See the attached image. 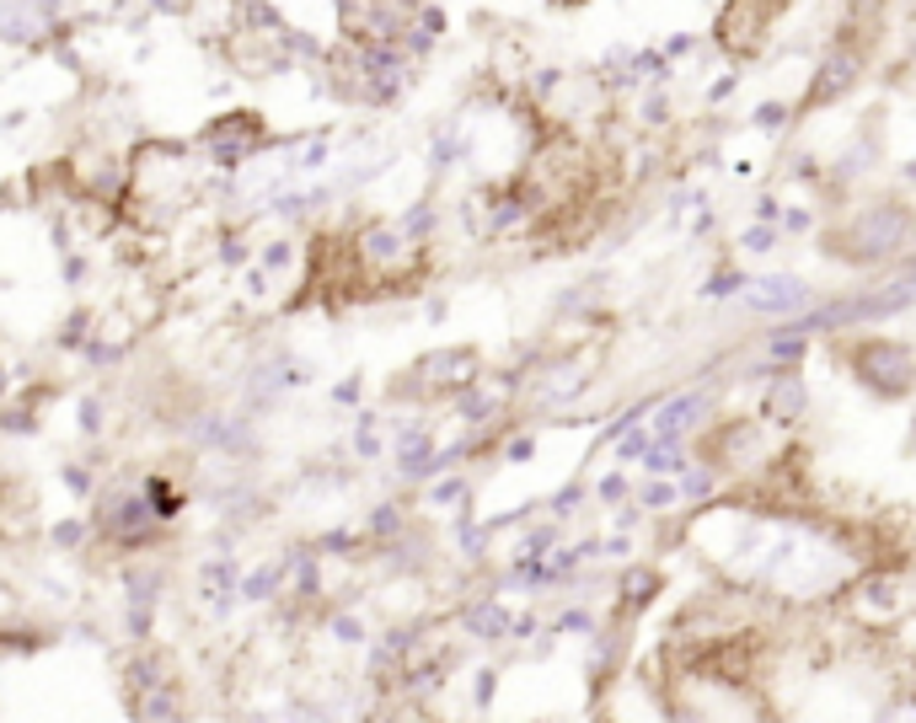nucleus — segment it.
<instances>
[{
	"label": "nucleus",
	"mask_w": 916,
	"mask_h": 723,
	"mask_svg": "<svg viewBox=\"0 0 916 723\" xmlns=\"http://www.w3.org/2000/svg\"><path fill=\"white\" fill-rule=\"evenodd\" d=\"M916 242V209L906 198H874V204H857L836 231L820 236V258L826 264H852V268H874L895 253H912Z\"/></svg>",
	"instance_id": "f257e3e1"
},
{
	"label": "nucleus",
	"mask_w": 916,
	"mask_h": 723,
	"mask_svg": "<svg viewBox=\"0 0 916 723\" xmlns=\"http://www.w3.org/2000/svg\"><path fill=\"white\" fill-rule=\"evenodd\" d=\"M86 520H91V536H97L91 552H113L119 563H130V557H156V552L172 541V530L150 515V504H145V493H139V477H113V482H102V493L91 499Z\"/></svg>",
	"instance_id": "f03ea898"
},
{
	"label": "nucleus",
	"mask_w": 916,
	"mask_h": 723,
	"mask_svg": "<svg viewBox=\"0 0 916 723\" xmlns=\"http://www.w3.org/2000/svg\"><path fill=\"white\" fill-rule=\"evenodd\" d=\"M836 359L852 381L874 402H906L916 396V348L906 338H890V332H847L836 343Z\"/></svg>",
	"instance_id": "7ed1b4c3"
},
{
	"label": "nucleus",
	"mask_w": 916,
	"mask_h": 723,
	"mask_svg": "<svg viewBox=\"0 0 916 723\" xmlns=\"http://www.w3.org/2000/svg\"><path fill=\"white\" fill-rule=\"evenodd\" d=\"M483 381V354L477 348H429L418 354L407 370H396L392 387H387V402H418V407H435V402H456L466 387Z\"/></svg>",
	"instance_id": "20e7f679"
},
{
	"label": "nucleus",
	"mask_w": 916,
	"mask_h": 723,
	"mask_svg": "<svg viewBox=\"0 0 916 723\" xmlns=\"http://www.w3.org/2000/svg\"><path fill=\"white\" fill-rule=\"evenodd\" d=\"M167 590H172V574L156 557L119 563V638H124V649H145L161 638Z\"/></svg>",
	"instance_id": "39448f33"
},
{
	"label": "nucleus",
	"mask_w": 916,
	"mask_h": 723,
	"mask_svg": "<svg viewBox=\"0 0 916 723\" xmlns=\"http://www.w3.org/2000/svg\"><path fill=\"white\" fill-rule=\"evenodd\" d=\"M740 306L750 317H767V322H793L815 306V284L798 279V273H750L745 290H740Z\"/></svg>",
	"instance_id": "423d86ee"
},
{
	"label": "nucleus",
	"mask_w": 916,
	"mask_h": 723,
	"mask_svg": "<svg viewBox=\"0 0 916 723\" xmlns=\"http://www.w3.org/2000/svg\"><path fill=\"white\" fill-rule=\"evenodd\" d=\"M451 627H456L466 644H477V649H510V633H515V605H504L493 585H483V590L466 595L456 611H451Z\"/></svg>",
	"instance_id": "0eeeda50"
},
{
	"label": "nucleus",
	"mask_w": 916,
	"mask_h": 723,
	"mask_svg": "<svg viewBox=\"0 0 916 723\" xmlns=\"http://www.w3.org/2000/svg\"><path fill=\"white\" fill-rule=\"evenodd\" d=\"M708 424H713V396L708 392H670L649 418L655 445H692Z\"/></svg>",
	"instance_id": "6e6552de"
},
{
	"label": "nucleus",
	"mask_w": 916,
	"mask_h": 723,
	"mask_svg": "<svg viewBox=\"0 0 916 723\" xmlns=\"http://www.w3.org/2000/svg\"><path fill=\"white\" fill-rule=\"evenodd\" d=\"M119 702H124V719L130 723H194V691H188L183 675L139 686V691H124Z\"/></svg>",
	"instance_id": "1a4fd4ad"
},
{
	"label": "nucleus",
	"mask_w": 916,
	"mask_h": 723,
	"mask_svg": "<svg viewBox=\"0 0 916 723\" xmlns=\"http://www.w3.org/2000/svg\"><path fill=\"white\" fill-rule=\"evenodd\" d=\"M435 456H440V440H435V429L424 418L392 424V461L407 488H429L435 482Z\"/></svg>",
	"instance_id": "9d476101"
},
{
	"label": "nucleus",
	"mask_w": 916,
	"mask_h": 723,
	"mask_svg": "<svg viewBox=\"0 0 916 723\" xmlns=\"http://www.w3.org/2000/svg\"><path fill=\"white\" fill-rule=\"evenodd\" d=\"M664 595V568L659 563H622L611 574V611H622L627 622H644Z\"/></svg>",
	"instance_id": "9b49d317"
},
{
	"label": "nucleus",
	"mask_w": 916,
	"mask_h": 723,
	"mask_svg": "<svg viewBox=\"0 0 916 723\" xmlns=\"http://www.w3.org/2000/svg\"><path fill=\"white\" fill-rule=\"evenodd\" d=\"M804 413H809V381H804V370H772V376L761 381V407H756V418L772 424V429H798Z\"/></svg>",
	"instance_id": "f8f14e48"
},
{
	"label": "nucleus",
	"mask_w": 916,
	"mask_h": 723,
	"mask_svg": "<svg viewBox=\"0 0 916 723\" xmlns=\"http://www.w3.org/2000/svg\"><path fill=\"white\" fill-rule=\"evenodd\" d=\"M863 49L857 44H836L831 49V60L815 70V86H809V97H804V108L798 113H815V108H831V102H842L852 86H857V75H863Z\"/></svg>",
	"instance_id": "ddd939ff"
},
{
	"label": "nucleus",
	"mask_w": 916,
	"mask_h": 723,
	"mask_svg": "<svg viewBox=\"0 0 916 723\" xmlns=\"http://www.w3.org/2000/svg\"><path fill=\"white\" fill-rule=\"evenodd\" d=\"M65 627L44 622V616H27V611H0V659H33L44 649L60 644Z\"/></svg>",
	"instance_id": "4468645a"
},
{
	"label": "nucleus",
	"mask_w": 916,
	"mask_h": 723,
	"mask_svg": "<svg viewBox=\"0 0 916 723\" xmlns=\"http://www.w3.org/2000/svg\"><path fill=\"white\" fill-rule=\"evenodd\" d=\"M139 493H145L150 515H156L167 530H178V520H183V515H188V504H194L188 482H183V477H172V471H139Z\"/></svg>",
	"instance_id": "2eb2a0df"
},
{
	"label": "nucleus",
	"mask_w": 916,
	"mask_h": 723,
	"mask_svg": "<svg viewBox=\"0 0 916 723\" xmlns=\"http://www.w3.org/2000/svg\"><path fill=\"white\" fill-rule=\"evenodd\" d=\"M242 611H268V605H279L284 595H290V568H284V557H258L247 574H242Z\"/></svg>",
	"instance_id": "dca6fc26"
},
{
	"label": "nucleus",
	"mask_w": 916,
	"mask_h": 723,
	"mask_svg": "<svg viewBox=\"0 0 916 723\" xmlns=\"http://www.w3.org/2000/svg\"><path fill=\"white\" fill-rule=\"evenodd\" d=\"M413 520H418V515H413V504H407V499H381V504H370V510H365L359 530H365L370 552H381V547H387V541H396V536L413 526Z\"/></svg>",
	"instance_id": "f3484780"
},
{
	"label": "nucleus",
	"mask_w": 916,
	"mask_h": 723,
	"mask_svg": "<svg viewBox=\"0 0 916 723\" xmlns=\"http://www.w3.org/2000/svg\"><path fill=\"white\" fill-rule=\"evenodd\" d=\"M322 633H328L338 649H365V644L376 638V627L365 622V611H359V605H328Z\"/></svg>",
	"instance_id": "a211bd4d"
},
{
	"label": "nucleus",
	"mask_w": 916,
	"mask_h": 723,
	"mask_svg": "<svg viewBox=\"0 0 916 723\" xmlns=\"http://www.w3.org/2000/svg\"><path fill=\"white\" fill-rule=\"evenodd\" d=\"M396 231H402L413 247H429V242H435V231H440V204H435V198L407 204V209L396 215Z\"/></svg>",
	"instance_id": "6ab92c4d"
},
{
	"label": "nucleus",
	"mask_w": 916,
	"mask_h": 723,
	"mask_svg": "<svg viewBox=\"0 0 916 723\" xmlns=\"http://www.w3.org/2000/svg\"><path fill=\"white\" fill-rule=\"evenodd\" d=\"M44 541L54 547V552H65V557H81V552H91V520L86 515H65V520H54V526L44 530Z\"/></svg>",
	"instance_id": "aec40b11"
},
{
	"label": "nucleus",
	"mask_w": 916,
	"mask_h": 723,
	"mask_svg": "<svg viewBox=\"0 0 916 723\" xmlns=\"http://www.w3.org/2000/svg\"><path fill=\"white\" fill-rule=\"evenodd\" d=\"M466 499H477L466 471H445V477H435V482L424 488V504H429V510H451V515H456Z\"/></svg>",
	"instance_id": "412c9836"
},
{
	"label": "nucleus",
	"mask_w": 916,
	"mask_h": 723,
	"mask_svg": "<svg viewBox=\"0 0 916 723\" xmlns=\"http://www.w3.org/2000/svg\"><path fill=\"white\" fill-rule=\"evenodd\" d=\"M547 633H558V638H595V633H600V616H595L589 600H569V605L547 622Z\"/></svg>",
	"instance_id": "4be33fe9"
},
{
	"label": "nucleus",
	"mask_w": 916,
	"mask_h": 723,
	"mask_svg": "<svg viewBox=\"0 0 916 723\" xmlns=\"http://www.w3.org/2000/svg\"><path fill=\"white\" fill-rule=\"evenodd\" d=\"M563 547V526L558 520H536V526H525L521 530V541H515V557H530V563H541V557H552Z\"/></svg>",
	"instance_id": "5701e85b"
},
{
	"label": "nucleus",
	"mask_w": 916,
	"mask_h": 723,
	"mask_svg": "<svg viewBox=\"0 0 916 723\" xmlns=\"http://www.w3.org/2000/svg\"><path fill=\"white\" fill-rule=\"evenodd\" d=\"M387 418L376 413V407H359V418H354V456L359 461H381L387 456V429H381Z\"/></svg>",
	"instance_id": "b1692460"
},
{
	"label": "nucleus",
	"mask_w": 916,
	"mask_h": 723,
	"mask_svg": "<svg viewBox=\"0 0 916 723\" xmlns=\"http://www.w3.org/2000/svg\"><path fill=\"white\" fill-rule=\"evenodd\" d=\"M692 466H697L692 445H649V456H644V471L649 477H670V482H681Z\"/></svg>",
	"instance_id": "393cba45"
},
{
	"label": "nucleus",
	"mask_w": 916,
	"mask_h": 723,
	"mask_svg": "<svg viewBox=\"0 0 916 723\" xmlns=\"http://www.w3.org/2000/svg\"><path fill=\"white\" fill-rule=\"evenodd\" d=\"M675 488H681V499H686L692 510H703V504H713V499L723 493V477L713 471V466H703V461H697V466H692Z\"/></svg>",
	"instance_id": "a878e982"
},
{
	"label": "nucleus",
	"mask_w": 916,
	"mask_h": 723,
	"mask_svg": "<svg viewBox=\"0 0 916 723\" xmlns=\"http://www.w3.org/2000/svg\"><path fill=\"white\" fill-rule=\"evenodd\" d=\"M745 279H750V273H745L740 264H719L708 279H703V290H697V295H703L708 306H723V301H734V295L745 290Z\"/></svg>",
	"instance_id": "bb28decb"
},
{
	"label": "nucleus",
	"mask_w": 916,
	"mask_h": 723,
	"mask_svg": "<svg viewBox=\"0 0 916 723\" xmlns=\"http://www.w3.org/2000/svg\"><path fill=\"white\" fill-rule=\"evenodd\" d=\"M60 482H65L70 499H81V504H91V499L102 493V471H97L91 461H65V466H60Z\"/></svg>",
	"instance_id": "cd10ccee"
},
{
	"label": "nucleus",
	"mask_w": 916,
	"mask_h": 723,
	"mask_svg": "<svg viewBox=\"0 0 916 723\" xmlns=\"http://www.w3.org/2000/svg\"><path fill=\"white\" fill-rule=\"evenodd\" d=\"M633 499H638V504H644V510L659 520V515H670V510L681 504V488H675L670 477H644V482L633 488Z\"/></svg>",
	"instance_id": "c85d7f7f"
},
{
	"label": "nucleus",
	"mask_w": 916,
	"mask_h": 723,
	"mask_svg": "<svg viewBox=\"0 0 916 723\" xmlns=\"http://www.w3.org/2000/svg\"><path fill=\"white\" fill-rule=\"evenodd\" d=\"M585 499H589V488L579 482V477H569L558 493H547V520H558V526H563V520H574Z\"/></svg>",
	"instance_id": "c756f323"
},
{
	"label": "nucleus",
	"mask_w": 916,
	"mask_h": 723,
	"mask_svg": "<svg viewBox=\"0 0 916 723\" xmlns=\"http://www.w3.org/2000/svg\"><path fill=\"white\" fill-rule=\"evenodd\" d=\"M499 681H504V664H477V670H472V708H477V713H493Z\"/></svg>",
	"instance_id": "7c9ffc66"
},
{
	"label": "nucleus",
	"mask_w": 916,
	"mask_h": 723,
	"mask_svg": "<svg viewBox=\"0 0 916 723\" xmlns=\"http://www.w3.org/2000/svg\"><path fill=\"white\" fill-rule=\"evenodd\" d=\"M75 429H81V440H102L108 434V402L97 392L81 396V407H75Z\"/></svg>",
	"instance_id": "2f4dec72"
},
{
	"label": "nucleus",
	"mask_w": 916,
	"mask_h": 723,
	"mask_svg": "<svg viewBox=\"0 0 916 723\" xmlns=\"http://www.w3.org/2000/svg\"><path fill=\"white\" fill-rule=\"evenodd\" d=\"M633 488H638V482H633L622 466H611V471L595 482V504H600V510H616V504H627V499H633Z\"/></svg>",
	"instance_id": "473e14b6"
},
{
	"label": "nucleus",
	"mask_w": 916,
	"mask_h": 723,
	"mask_svg": "<svg viewBox=\"0 0 916 723\" xmlns=\"http://www.w3.org/2000/svg\"><path fill=\"white\" fill-rule=\"evenodd\" d=\"M778 242H783L778 225H756V220H750V225L740 231V253H745V258H767V253H778Z\"/></svg>",
	"instance_id": "72a5a7b5"
},
{
	"label": "nucleus",
	"mask_w": 916,
	"mask_h": 723,
	"mask_svg": "<svg viewBox=\"0 0 916 723\" xmlns=\"http://www.w3.org/2000/svg\"><path fill=\"white\" fill-rule=\"evenodd\" d=\"M649 445H655V429L649 424H638V429H627L611 451H616V466H633V461H644L649 456Z\"/></svg>",
	"instance_id": "f704fd0d"
},
{
	"label": "nucleus",
	"mask_w": 916,
	"mask_h": 723,
	"mask_svg": "<svg viewBox=\"0 0 916 723\" xmlns=\"http://www.w3.org/2000/svg\"><path fill=\"white\" fill-rule=\"evenodd\" d=\"M783 124H793V108H787V102H761V108L750 113V130H761V134H778Z\"/></svg>",
	"instance_id": "c9c22d12"
},
{
	"label": "nucleus",
	"mask_w": 916,
	"mask_h": 723,
	"mask_svg": "<svg viewBox=\"0 0 916 723\" xmlns=\"http://www.w3.org/2000/svg\"><path fill=\"white\" fill-rule=\"evenodd\" d=\"M600 563H611V568H622V563H633V536H622V530H611V536H600Z\"/></svg>",
	"instance_id": "e433bc0d"
},
{
	"label": "nucleus",
	"mask_w": 916,
	"mask_h": 723,
	"mask_svg": "<svg viewBox=\"0 0 916 723\" xmlns=\"http://www.w3.org/2000/svg\"><path fill=\"white\" fill-rule=\"evenodd\" d=\"M644 520H649V510H644L638 499H627V504H616V510H611V530H622V536H633Z\"/></svg>",
	"instance_id": "4c0bfd02"
},
{
	"label": "nucleus",
	"mask_w": 916,
	"mask_h": 723,
	"mask_svg": "<svg viewBox=\"0 0 916 723\" xmlns=\"http://www.w3.org/2000/svg\"><path fill=\"white\" fill-rule=\"evenodd\" d=\"M536 456V434L530 429H515L510 440H504V451H499V461H510V466H521V461Z\"/></svg>",
	"instance_id": "58836bf2"
},
{
	"label": "nucleus",
	"mask_w": 916,
	"mask_h": 723,
	"mask_svg": "<svg viewBox=\"0 0 916 723\" xmlns=\"http://www.w3.org/2000/svg\"><path fill=\"white\" fill-rule=\"evenodd\" d=\"M541 627H547V622H541V616H536L530 605H525V611H515V633H510V649H525V644H530V638H536Z\"/></svg>",
	"instance_id": "ea45409f"
},
{
	"label": "nucleus",
	"mask_w": 916,
	"mask_h": 723,
	"mask_svg": "<svg viewBox=\"0 0 916 723\" xmlns=\"http://www.w3.org/2000/svg\"><path fill=\"white\" fill-rule=\"evenodd\" d=\"M815 225H820L815 209H783V225H778V231H783V236H815Z\"/></svg>",
	"instance_id": "a19ab883"
},
{
	"label": "nucleus",
	"mask_w": 916,
	"mask_h": 723,
	"mask_svg": "<svg viewBox=\"0 0 916 723\" xmlns=\"http://www.w3.org/2000/svg\"><path fill=\"white\" fill-rule=\"evenodd\" d=\"M365 402V376H343L332 387V407H359Z\"/></svg>",
	"instance_id": "79ce46f5"
},
{
	"label": "nucleus",
	"mask_w": 916,
	"mask_h": 723,
	"mask_svg": "<svg viewBox=\"0 0 916 723\" xmlns=\"http://www.w3.org/2000/svg\"><path fill=\"white\" fill-rule=\"evenodd\" d=\"M750 215H756V225H783V198L761 194L756 204H750Z\"/></svg>",
	"instance_id": "37998d69"
},
{
	"label": "nucleus",
	"mask_w": 916,
	"mask_h": 723,
	"mask_svg": "<svg viewBox=\"0 0 916 723\" xmlns=\"http://www.w3.org/2000/svg\"><path fill=\"white\" fill-rule=\"evenodd\" d=\"M644 124H649V130H664V124H670V102H664V91H649V97H644Z\"/></svg>",
	"instance_id": "c03bdc74"
},
{
	"label": "nucleus",
	"mask_w": 916,
	"mask_h": 723,
	"mask_svg": "<svg viewBox=\"0 0 916 723\" xmlns=\"http://www.w3.org/2000/svg\"><path fill=\"white\" fill-rule=\"evenodd\" d=\"M719 231V215L708 209V198H697V215H692V236H713Z\"/></svg>",
	"instance_id": "a18cd8bd"
},
{
	"label": "nucleus",
	"mask_w": 916,
	"mask_h": 723,
	"mask_svg": "<svg viewBox=\"0 0 916 723\" xmlns=\"http://www.w3.org/2000/svg\"><path fill=\"white\" fill-rule=\"evenodd\" d=\"M692 49H697V38H692V33H675V38H670V44H664V60H670V65H675V60H686V54H692Z\"/></svg>",
	"instance_id": "49530a36"
},
{
	"label": "nucleus",
	"mask_w": 916,
	"mask_h": 723,
	"mask_svg": "<svg viewBox=\"0 0 916 723\" xmlns=\"http://www.w3.org/2000/svg\"><path fill=\"white\" fill-rule=\"evenodd\" d=\"M734 86H740V75H719V81H713V86H708V102H713V108H719L723 97H734Z\"/></svg>",
	"instance_id": "de8ad7c7"
},
{
	"label": "nucleus",
	"mask_w": 916,
	"mask_h": 723,
	"mask_svg": "<svg viewBox=\"0 0 916 723\" xmlns=\"http://www.w3.org/2000/svg\"><path fill=\"white\" fill-rule=\"evenodd\" d=\"M895 279H906V284H916V247L901 258V268H895Z\"/></svg>",
	"instance_id": "09e8293b"
},
{
	"label": "nucleus",
	"mask_w": 916,
	"mask_h": 723,
	"mask_svg": "<svg viewBox=\"0 0 916 723\" xmlns=\"http://www.w3.org/2000/svg\"><path fill=\"white\" fill-rule=\"evenodd\" d=\"M445 311H451V306H445V301H440V295H435V301H429V306H424V317H429V322H445Z\"/></svg>",
	"instance_id": "8fccbe9b"
},
{
	"label": "nucleus",
	"mask_w": 916,
	"mask_h": 723,
	"mask_svg": "<svg viewBox=\"0 0 916 723\" xmlns=\"http://www.w3.org/2000/svg\"><path fill=\"white\" fill-rule=\"evenodd\" d=\"M901 177H906V183H912V188H916V156H912V161H906V167H901Z\"/></svg>",
	"instance_id": "3c124183"
}]
</instances>
